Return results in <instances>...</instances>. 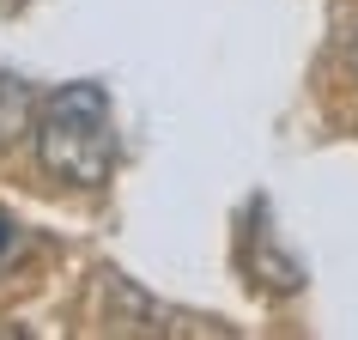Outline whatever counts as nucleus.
<instances>
[{"mask_svg": "<svg viewBox=\"0 0 358 340\" xmlns=\"http://www.w3.org/2000/svg\"><path fill=\"white\" fill-rule=\"evenodd\" d=\"M37 158L49 176L73 183V189H97L110 183L115 170V110H110V92L97 79H73L61 92L43 97L37 110Z\"/></svg>", "mask_w": 358, "mask_h": 340, "instance_id": "obj_1", "label": "nucleus"}, {"mask_svg": "<svg viewBox=\"0 0 358 340\" xmlns=\"http://www.w3.org/2000/svg\"><path fill=\"white\" fill-rule=\"evenodd\" d=\"M37 97H31V85L24 79H13V73H0V146H13L19 134H31L37 128Z\"/></svg>", "mask_w": 358, "mask_h": 340, "instance_id": "obj_2", "label": "nucleus"}, {"mask_svg": "<svg viewBox=\"0 0 358 340\" xmlns=\"http://www.w3.org/2000/svg\"><path fill=\"white\" fill-rule=\"evenodd\" d=\"M24 255V225H19V213H6L0 207V280L13 274V262Z\"/></svg>", "mask_w": 358, "mask_h": 340, "instance_id": "obj_3", "label": "nucleus"}, {"mask_svg": "<svg viewBox=\"0 0 358 340\" xmlns=\"http://www.w3.org/2000/svg\"><path fill=\"white\" fill-rule=\"evenodd\" d=\"M346 67H352V79H358V37H352V49H346Z\"/></svg>", "mask_w": 358, "mask_h": 340, "instance_id": "obj_4", "label": "nucleus"}]
</instances>
